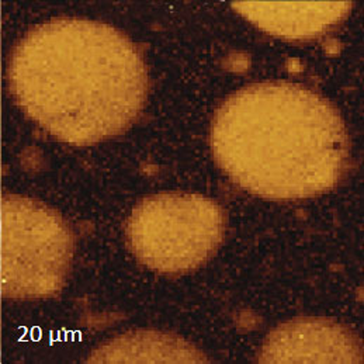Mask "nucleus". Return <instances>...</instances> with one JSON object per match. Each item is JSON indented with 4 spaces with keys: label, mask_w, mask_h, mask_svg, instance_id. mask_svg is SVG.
Listing matches in <instances>:
<instances>
[{
    "label": "nucleus",
    "mask_w": 364,
    "mask_h": 364,
    "mask_svg": "<svg viewBox=\"0 0 364 364\" xmlns=\"http://www.w3.org/2000/svg\"><path fill=\"white\" fill-rule=\"evenodd\" d=\"M7 86L14 103L46 132L87 146L135 124L149 77L139 48L120 30L61 17L33 27L14 46Z\"/></svg>",
    "instance_id": "nucleus-1"
},
{
    "label": "nucleus",
    "mask_w": 364,
    "mask_h": 364,
    "mask_svg": "<svg viewBox=\"0 0 364 364\" xmlns=\"http://www.w3.org/2000/svg\"><path fill=\"white\" fill-rule=\"evenodd\" d=\"M214 159L231 182L267 200H303L335 188L350 168L339 110L299 83L247 85L217 110Z\"/></svg>",
    "instance_id": "nucleus-2"
},
{
    "label": "nucleus",
    "mask_w": 364,
    "mask_h": 364,
    "mask_svg": "<svg viewBox=\"0 0 364 364\" xmlns=\"http://www.w3.org/2000/svg\"><path fill=\"white\" fill-rule=\"evenodd\" d=\"M225 213L213 198L159 193L141 200L127 221L128 246L145 267L181 274L204 264L225 235Z\"/></svg>",
    "instance_id": "nucleus-3"
},
{
    "label": "nucleus",
    "mask_w": 364,
    "mask_h": 364,
    "mask_svg": "<svg viewBox=\"0 0 364 364\" xmlns=\"http://www.w3.org/2000/svg\"><path fill=\"white\" fill-rule=\"evenodd\" d=\"M75 237L61 214L18 194L1 197V296L46 299L61 293Z\"/></svg>",
    "instance_id": "nucleus-4"
},
{
    "label": "nucleus",
    "mask_w": 364,
    "mask_h": 364,
    "mask_svg": "<svg viewBox=\"0 0 364 364\" xmlns=\"http://www.w3.org/2000/svg\"><path fill=\"white\" fill-rule=\"evenodd\" d=\"M359 339L350 329L325 318L290 321L266 339L260 362L350 363L362 362Z\"/></svg>",
    "instance_id": "nucleus-5"
},
{
    "label": "nucleus",
    "mask_w": 364,
    "mask_h": 364,
    "mask_svg": "<svg viewBox=\"0 0 364 364\" xmlns=\"http://www.w3.org/2000/svg\"><path fill=\"white\" fill-rule=\"evenodd\" d=\"M352 7V1H232V9L257 28L291 41L328 33Z\"/></svg>",
    "instance_id": "nucleus-6"
}]
</instances>
